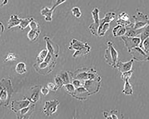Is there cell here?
Instances as JSON below:
<instances>
[{
	"label": "cell",
	"instance_id": "6da1fadb",
	"mask_svg": "<svg viewBox=\"0 0 149 119\" xmlns=\"http://www.w3.org/2000/svg\"><path fill=\"white\" fill-rule=\"evenodd\" d=\"M68 49L75 52L73 57L75 58L80 55H84L89 53L91 47L87 42H84L76 39H73L70 41Z\"/></svg>",
	"mask_w": 149,
	"mask_h": 119
},
{
	"label": "cell",
	"instance_id": "7c38bea8",
	"mask_svg": "<svg viewBox=\"0 0 149 119\" xmlns=\"http://www.w3.org/2000/svg\"><path fill=\"white\" fill-rule=\"evenodd\" d=\"M116 14L114 12H108L105 15L104 17L100 20V25L98 29L101 28L106 23H110L115 19Z\"/></svg>",
	"mask_w": 149,
	"mask_h": 119
},
{
	"label": "cell",
	"instance_id": "d6986e66",
	"mask_svg": "<svg viewBox=\"0 0 149 119\" xmlns=\"http://www.w3.org/2000/svg\"><path fill=\"white\" fill-rule=\"evenodd\" d=\"M149 25L146 26L143 31L139 35V37L141 40V43L139 46L142 48V44L143 41L149 37Z\"/></svg>",
	"mask_w": 149,
	"mask_h": 119
},
{
	"label": "cell",
	"instance_id": "7402d4cb",
	"mask_svg": "<svg viewBox=\"0 0 149 119\" xmlns=\"http://www.w3.org/2000/svg\"><path fill=\"white\" fill-rule=\"evenodd\" d=\"M71 11L73 15L77 18H79L81 17L82 13L79 7H74L71 9Z\"/></svg>",
	"mask_w": 149,
	"mask_h": 119
},
{
	"label": "cell",
	"instance_id": "4fadbf2b",
	"mask_svg": "<svg viewBox=\"0 0 149 119\" xmlns=\"http://www.w3.org/2000/svg\"><path fill=\"white\" fill-rule=\"evenodd\" d=\"M20 21V18L17 14H13L11 15L7 23V29L10 30L14 27L19 26Z\"/></svg>",
	"mask_w": 149,
	"mask_h": 119
},
{
	"label": "cell",
	"instance_id": "d590c367",
	"mask_svg": "<svg viewBox=\"0 0 149 119\" xmlns=\"http://www.w3.org/2000/svg\"><path fill=\"white\" fill-rule=\"evenodd\" d=\"M41 64L40 65V68H45L47 66V63L44 62L41 63Z\"/></svg>",
	"mask_w": 149,
	"mask_h": 119
},
{
	"label": "cell",
	"instance_id": "2e32d148",
	"mask_svg": "<svg viewBox=\"0 0 149 119\" xmlns=\"http://www.w3.org/2000/svg\"><path fill=\"white\" fill-rule=\"evenodd\" d=\"M40 33V30L31 29L27 33V37L30 41L32 42H35L38 39Z\"/></svg>",
	"mask_w": 149,
	"mask_h": 119
},
{
	"label": "cell",
	"instance_id": "8fae6325",
	"mask_svg": "<svg viewBox=\"0 0 149 119\" xmlns=\"http://www.w3.org/2000/svg\"><path fill=\"white\" fill-rule=\"evenodd\" d=\"M125 28L126 32L125 35L130 37H139L140 35L145 27L139 29H135L133 28V23H132L131 24Z\"/></svg>",
	"mask_w": 149,
	"mask_h": 119
},
{
	"label": "cell",
	"instance_id": "7a4b0ae2",
	"mask_svg": "<svg viewBox=\"0 0 149 119\" xmlns=\"http://www.w3.org/2000/svg\"><path fill=\"white\" fill-rule=\"evenodd\" d=\"M107 48L105 50L104 58L106 62L108 65L116 68L118 62V53L115 48L112 42L109 41L107 42Z\"/></svg>",
	"mask_w": 149,
	"mask_h": 119
},
{
	"label": "cell",
	"instance_id": "5bb4252c",
	"mask_svg": "<svg viewBox=\"0 0 149 119\" xmlns=\"http://www.w3.org/2000/svg\"><path fill=\"white\" fill-rule=\"evenodd\" d=\"M41 15L45 17V20L48 22H51L53 20V13L47 7L42 8L40 10Z\"/></svg>",
	"mask_w": 149,
	"mask_h": 119
},
{
	"label": "cell",
	"instance_id": "44dd1931",
	"mask_svg": "<svg viewBox=\"0 0 149 119\" xmlns=\"http://www.w3.org/2000/svg\"><path fill=\"white\" fill-rule=\"evenodd\" d=\"M133 73L132 70H130L125 73H122L121 75V79L124 81L129 80L131 77Z\"/></svg>",
	"mask_w": 149,
	"mask_h": 119
},
{
	"label": "cell",
	"instance_id": "e0dca14e",
	"mask_svg": "<svg viewBox=\"0 0 149 119\" xmlns=\"http://www.w3.org/2000/svg\"><path fill=\"white\" fill-rule=\"evenodd\" d=\"M129 80H127L125 81L122 93L126 96H130L133 94V87L130 83Z\"/></svg>",
	"mask_w": 149,
	"mask_h": 119
},
{
	"label": "cell",
	"instance_id": "cb8c5ba5",
	"mask_svg": "<svg viewBox=\"0 0 149 119\" xmlns=\"http://www.w3.org/2000/svg\"><path fill=\"white\" fill-rule=\"evenodd\" d=\"M67 1L68 0H53L52 4V7L50 8L51 10L54 12L55 8L57 7Z\"/></svg>",
	"mask_w": 149,
	"mask_h": 119
},
{
	"label": "cell",
	"instance_id": "9c48e42d",
	"mask_svg": "<svg viewBox=\"0 0 149 119\" xmlns=\"http://www.w3.org/2000/svg\"><path fill=\"white\" fill-rule=\"evenodd\" d=\"M134 61L133 59H132L127 62L118 61L116 64V68L121 73L130 71L132 70Z\"/></svg>",
	"mask_w": 149,
	"mask_h": 119
},
{
	"label": "cell",
	"instance_id": "8992f818",
	"mask_svg": "<svg viewBox=\"0 0 149 119\" xmlns=\"http://www.w3.org/2000/svg\"><path fill=\"white\" fill-rule=\"evenodd\" d=\"M121 39L129 53L132 49L139 46L141 43L139 37H130L124 35L121 37Z\"/></svg>",
	"mask_w": 149,
	"mask_h": 119
},
{
	"label": "cell",
	"instance_id": "e575fe53",
	"mask_svg": "<svg viewBox=\"0 0 149 119\" xmlns=\"http://www.w3.org/2000/svg\"><path fill=\"white\" fill-rule=\"evenodd\" d=\"M8 3V0H0V8L6 5Z\"/></svg>",
	"mask_w": 149,
	"mask_h": 119
},
{
	"label": "cell",
	"instance_id": "30bf717a",
	"mask_svg": "<svg viewBox=\"0 0 149 119\" xmlns=\"http://www.w3.org/2000/svg\"><path fill=\"white\" fill-rule=\"evenodd\" d=\"M116 23L118 25L125 27L132 23L130 20L129 16L125 12H123L118 15Z\"/></svg>",
	"mask_w": 149,
	"mask_h": 119
},
{
	"label": "cell",
	"instance_id": "83f0119b",
	"mask_svg": "<svg viewBox=\"0 0 149 119\" xmlns=\"http://www.w3.org/2000/svg\"><path fill=\"white\" fill-rule=\"evenodd\" d=\"M61 78L63 80L64 83L68 84L69 82V79L68 76L66 73L62 74L61 76Z\"/></svg>",
	"mask_w": 149,
	"mask_h": 119
},
{
	"label": "cell",
	"instance_id": "603a6c76",
	"mask_svg": "<svg viewBox=\"0 0 149 119\" xmlns=\"http://www.w3.org/2000/svg\"><path fill=\"white\" fill-rule=\"evenodd\" d=\"M48 52L47 50L44 49L42 50L39 53L37 58L38 62L40 63L44 61L45 57L47 55Z\"/></svg>",
	"mask_w": 149,
	"mask_h": 119
},
{
	"label": "cell",
	"instance_id": "ffe728a7",
	"mask_svg": "<svg viewBox=\"0 0 149 119\" xmlns=\"http://www.w3.org/2000/svg\"><path fill=\"white\" fill-rule=\"evenodd\" d=\"M118 112L116 110L111 111L109 113L105 111L104 112L103 114L104 117L106 118L118 119L117 116L116 114Z\"/></svg>",
	"mask_w": 149,
	"mask_h": 119
},
{
	"label": "cell",
	"instance_id": "d4e9b609",
	"mask_svg": "<svg viewBox=\"0 0 149 119\" xmlns=\"http://www.w3.org/2000/svg\"><path fill=\"white\" fill-rule=\"evenodd\" d=\"M17 66V71L19 73L23 74L26 72V65L24 63H19Z\"/></svg>",
	"mask_w": 149,
	"mask_h": 119
},
{
	"label": "cell",
	"instance_id": "ba28073f",
	"mask_svg": "<svg viewBox=\"0 0 149 119\" xmlns=\"http://www.w3.org/2000/svg\"><path fill=\"white\" fill-rule=\"evenodd\" d=\"M59 103L57 100L46 101L44 107V112L45 115L51 116L57 111V107Z\"/></svg>",
	"mask_w": 149,
	"mask_h": 119
},
{
	"label": "cell",
	"instance_id": "ac0fdd59",
	"mask_svg": "<svg viewBox=\"0 0 149 119\" xmlns=\"http://www.w3.org/2000/svg\"><path fill=\"white\" fill-rule=\"evenodd\" d=\"M33 17L25 18H20V21L19 26V28L21 30L25 29L29 26L30 23L34 19Z\"/></svg>",
	"mask_w": 149,
	"mask_h": 119
},
{
	"label": "cell",
	"instance_id": "f546056e",
	"mask_svg": "<svg viewBox=\"0 0 149 119\" xmlns=\"http://www.w3.org/2000/svg\"><path fill=\"white\" fill-rule=\"evenodd\" d=\"M48 89L52 91H56L57 89L56 86L53 83L51 82L48 83L47 85Z\"/></svg>",
	"mask_w": 149,
	"mask_h": 119
},
{
	"label": "cell",
	"instance_id": "4dcf8cb0",
	"mask_svg": "<svg viewBox=\"0 0 149 119\" xmlns=\"http://www.w3.org/2000/svg\"><path fill=\"white\" fill-rule=\"evenodd\" d=\"M15 54L13 53H10L8 54L6 59V61L15 60L16 59Z\"/></svg>",
	"mask_w": 149,
	"mask_h": 119
},
{
	"label": "cell",
	"instance_id": "5b68a950",
	"mask_svg": "<svg viewBox=\"0 0 149 119\" xmlns=\"http://www.w3.org/2000/svg\"><path fill=\"white\" fill-rule=\"evenodd\" d=\"M129 53L132 56L134 60L139 62H146L149 60V55L139 46L132 49Z\"/></svg>",
	"mask_w": 149,
	"mask_h": 119
},
{
	"label": "cell",
	"instance_id": "277c9868",
	"mask_svg": "<svg viewBox=\"0 0 149 119\" xmlns=\"http://www.w3.org/2000/svg\"><path fill=\"white\" fill-rule=\"evenodd\" d=\"M100 10L97 8H95L92 10V15L94 22L91 24L88 27L90 33L95 36H98V30L100 25L99 14Z\"/></svg>",
	"mask_w": 149,
	"mask_h": 119
},
{
	"label": "cell",
	"instance_id": "d6a6232c",
	"mask_svg": "<svg viewBox=\"0 0 149 119\" xmlns=\"http://www.w3.org/2000/svg\"><path fill=\"white\" fill-rule=\"evenodd\" d=\"M5 28L3 24L1 21H0V37L2 34L5 31Z\"/></svg>",
	"mask_w": 149,
	"mask_h": 119
},
{
	"label": "cell",
	"instance_id": "52a82bcc",
	"mask_svg": "<svg viewBox=\"0 0 149 119\" xmlns=\"http://www.w3.org/2000/svg\"><path fill=\"white\" fill-rule=\"evenodd\" d=\"M43 39L45 42L46 48L48 52L53 56L57 57L59 50L58 45L53 42L50 37L47 36H45Z\"/></svg>",
	"mask_w": 149,
	"mask_h": 119
},
{
	"label": "cell",
	"instance_id": "3957f363",
	"mask_svg": "<svg viewBox=\"0 0 149 119\" xmlns=\"http://www.w3.org/2000/svg\"><path fill=\"white\" fill-rule=\"evenodd\" d=\"M134 22L133 23V28L136 30L143 28L149 25L148 17L140 11H137L136 14L132 16Z\"/></svg>",
	"mask_w": 149,
	"mask_h": 119
},
{
	"label": "cell",
	"instance_id": "836d02e7",
	"mask_svg": "<svg viewBox=\"0 0 149 119\" xmlns=\"http://www.w3.org/2000/svg\"><path fill=\"white\" fill-rule=\"evenodd\" d=\"M41 92L43 95L46 96L49 93V91L48 89L45 87L41 89Z\"/></svg>",
	"mask_w": 149,
	"mask_h": 119
},
{
	"label": "cell",
	"instance_id": "1f68e13d",
	"mask_svg": "<svg viewBox=\"0 0 149 119\" xmlns=\"http://www.w3.org/2000/svg\"><path fill=\"white\" fill-rule=\"evenodd\" d=\"M67 90L70 92H72L74 90V88L73 85L71 84H68L65 86Z\"/></svg>",
	"mask_w": 149,
	"mask_h": 119
},
{
	"label": "cell",
	"instance_id": "484cf974",
	"mask_svg": "<svg viewBox=\"0 0 149 119\" xmlns=\"http://www.w3.org/2000/svg\"><path fill=\"white\" fill-rule=\"evenodd\" d=\"M29 26L31 30H40V26L39 24L35 19L33 20L30 24Z\"/></svg>",
	"mask_w": 149,
	"mask_h": 119
},
{
	"label": "cell",
	"instance_id": "4316f807",
	"mask_svg": "<svg viewBox=\"0 0 149 119\" xmlns=\"http://www.w3.org/2000/svg\"><path fill=\"white\" fill-rule=\"evenodd\" d=\"M142 49L148 55H149V38H148L143 42Z\"/></svg>",
	"mask_w": 149,
	"mask_h": 119
},
{
	"label": "cell",
	"instance_id": "8d00e7d4",
	"mask_svg": "<svg viewBox=\"0 0 149 119\" xmlns=\"http://www.w3.org/2000/svg\"><path fill=\"white\" fill-rule=\"evenodd\" d=\"M73 84L74 86H79L80 85V82L78 80H75L73 82Z\"/></svg>",
	"mask_w": 149,
	"mask_h": 119
},
{
	"label": "cell",
	"instance_id": "9a60e30c",
	"mask_svg": "<svg viewBox=\"0 0 149 119\" xmlns=\"http://www.w3.org/2000/svg\"><path fill=\"white\" fill-rule=\"evenodd\" d=\"M112 32L115 37H122L125 34L126 29L125 27L118 25L113 28Z\"/></svg>",
	"mask_w": 149,
	"mask_h": 119
},
{
	"label": "cell",
	"instance_id": "f1b7e54d",
	"mask_svg": "<svg viewBox=\"0 0 149 119\" xmlns=\"http://www.w3.org/2000/svg\"><path fill=\"white\" fill-rule=\"evenodd\" d=\"M55 82L57 86L61 87L63 85L64 83L63 81L60 77H57L55 79Z\"/></svg>",
	"mask_w": 149,
	"mask_h": 119
}]
</instances>
